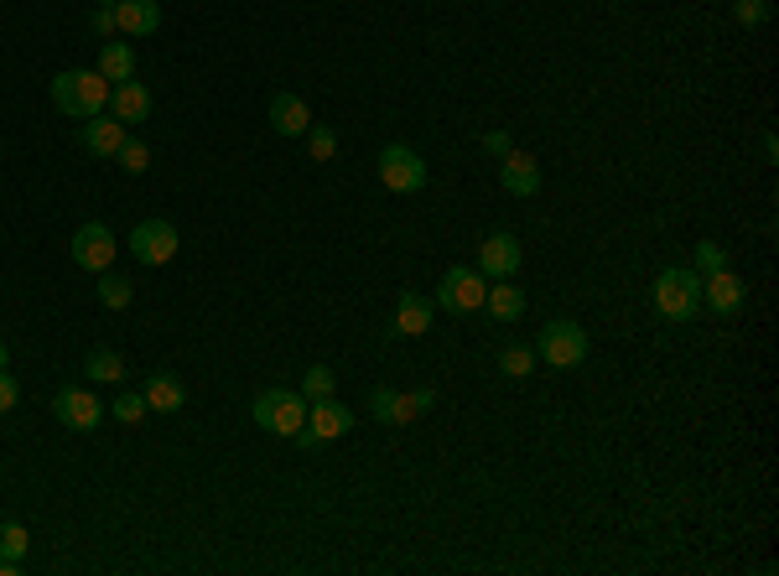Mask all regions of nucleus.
I'll return each instance as SVG.
<instances>
[{
  "instance_id": "obj_19",
  "label": "nucleus",
  "mask_w": 779,
  "mask_h": 576,
  "mask_svg": "<svg viewBox=\"0 0 779 576\" xmlns=\"http://www.w3.org/2000/svg\"><path fill=\"white\" fill-rule=\"evenodd\" d=\"M140 395H146V405L157 411V416H172V411H182L187 405V390H182L177 375H146V384H140Z\"/></svg>"
},
{
  "instance_id": "obj_35",
  "label": "nucleus",
  "mask_w": 779,
  "mask_h": 576,
  "mask_svg": "<svg viewBox=\"0 0 779 576\" xmlns=\"http://www.w3.org/2000/svg\"><path fill=\"white\" fill-rule=\"evenodd\" d=\"M16 400H21V384H16V375H5V369H0V416H5V411H11Z\"/></svg>"
},
{
  "instance_id": "obj_27",
  "label": "nucleus",
  "mask_w": 779,
  "mask_h": 576,
  "mask_svg": "<svg viewBox=\"0 0 779 576\" xmlns=\"http://www.w3.org/2000/svg\"><path fill=\"white\" fill-rule=\"evenodd\" d=\"M146 411H151V405H146V395H140V390H121V400L110 405V416L125 421V426H140V421H146Z\"/></svg>"
},
{
  "instance_id": "obj_16",
  "label": "nucleus",
  "mask_w": 779,
  "mask_h": 576,
  "mask_svg": "<svg viewBox=\"0 0 779 576\" xmlns=\"http://www.w3.org/2000/svg\"><path fill=\"white\" fill-rule=\"evenodd\" d=\"M161 26L157 0H115V32L121 37H151Z\"/></svg>"
},
{
  "instance_id": "obj_31",
  "label": "nucleus",
  "mask_w": 779,
  "mask_h": 576,
  "mask_svg": "<svg viewBox=\"0 0 779 576\" xmlns=\"http://www.w3.org/2000/svg\"><path fill=\"white\" fill-rule=\"evenodd\" d=\"M712 270H728V250L718 239H701L697 244V276H712Z\"/></svg>"
},
{
  "instance_id": "obj_28",
  "label": "nucleus",
  "mask_w": 779,
  "mask_h": 576,
  "mask_svg": "<svg viewBox=\"0 0 779 576\" xmlns=\"http://www.w3.org/2000/svg\"><path fill=\"white\" fill-rule=\"evenodd\" d=\"M333 384H339V375H333L328 364H312V369L301 375V395H307V400H322V395H333Z\"/></svg>"
},
{
  "instance_id": "obj_14",
  "label": "nucleus",
  "mask_w": 779,
  "mask_h": 576,
  "mask_svg": "<svg viewBox=\"0 0 779 576\" xmlns=\"http://www.w3.org/2000/svg\"><path fill=\"white\" fill-rule=\"evenodd\" d=\"M500 187L509 193V198H536L540 193V161L525 157V151L500 157Z\"/></svg>"
},
{
  "instance_id": "obj_36",
  "label": "nucleus",
  "mask_w": 779,
  "mask_h": 576,
  "mask_svg": "<svg viewBox=\"0 0 779 576\" xmlns=\"http://www.w3.org/2000/svg\"><path fill=\"white\" fill-rule=\"evenodd\" d=\"M5 364H11V348H5V343H0V369H5Z\"/></svg>"
},
{
  "instance_id": "obj_34",
  "label": "nucleus",
  "mask_w": 779,
  "mask_h": 576,
  "mask_svg": "<svg viewBox=\"0 0 779 576\" xmlns=\"http://www.w3.org/2000/svg\"><path fill=\"white\" fill-rule=\"evenodd\" d=\"M483 151H489V157H509L515 140H509V130H489V136H483Z\"/></svg>"
},
{
  "instance_id": "obj_7",
  "label": "nucleus",
  "mask_w": 779,
  "mask_h": 576,
  "mask_svg": "<svg viewBox=\"0 0 779 576\" xmlns=\"http://www.w3.org/2000/svg\"><path fill=\"white\" fill-rule=\"evenodd\" d=\"M432 405H437L432 390H411V395H400L390 384H375V390H369V411H375V421H385V426H405V421L426 416Z\"/></svg>"
},
{
  "instance_id": "obj_33",
  "label": "nucleus",
  "mask_w": 779,
  "mask_h": 576,
  "mask_svg": "<svg viewBox=\"0 0 779 576\" xmlns=\"http://www.w3.org/2000/svg\"><path fill=\"white\" fill-rule=\"evenodd\" d=\"M733 16H738V26H764L769 21V0H733Z\"/></svg>"
},
{
  "instance_id": "obj_12",
  "label": "nucleus",
  "mask_w": 779,
  "mask_h": 576,
  "mask_svg": "<svg viewBox=\"0 0 779 576\" xmlns=\"http://www.w3.org/2000/svg\"><path fill=\"white\" fill-rule=\"evenodd\" d=\"M743 297H748V286H743L733 270H712V276H701V307H707V312H718V318H738Z\"/></svg>"
},
{
  "instance_id": "obj_22",
  "label": "nucleus",
  "mask_w": 779,
  "mask_h": 576,
  "mask_svg": "<svg viewBox=\"0 0 779 576\" xmlns=\"http://www.w3.org/2000/svg\"><path fill=\"white\" fill-rule=\"evenodd\" d=\"M483 307H489L500 322H519V318H525V291H519L515 280H489V297H483Z\"/></svg>"
},
{
  "instance_id": "obj_17",
  "label": "nucleus",
  "mask_w": 779,
  "mask_h": 576,
  "mask_svg": "<svg viewBox=\"0 0 779 576\" xmlns=\"http://www.w3.org/2000/svg\"><path fill=\"white\" fill-rule=\"evenodd\" d=\"M432 312H437V301H426V297H416V291H400V301H396V338H421L426 327H432Z\"/></svg>"
},
{
  "instance_id": "obj_2",
  "label": "nucleus",
  "mask_w": 779,
  "mask_h": 576,
  "mask_svg": "<svg viewBox=\"0 0 779 576\" xmlns=\"http://www.w3.org/2000/svg\"><path fill=\"white\" fill-rule=\"evenodd\" d=\"M655 312L665 322H691L701 312V276L697 270H680V265H665L655 276Z\"/></svg>"
},
{
  "instance_id": "obj_20",
  "label": "nucleus",
  "mask_w": 779,
  "mask_h": 576,
  "mask_svg": "<svg viewBox=\"0 0 779 576\" xmlns=\"http://www.w3.org/2000/svg\"><path fill=\"white\" fill-rule=\"evenodd\" d=\"M271 130H276V136H307V130H312V110H307L297 94L280 89L276 100H271Z\"/></svg>"
},
{
  "instance_id": "obj_18",
  "label": "nucleus",
  "mask_w": 779,
  "mask_h": 576,
  "mask_svg": "<svg viewBox=\"0 0 779 576\" xmlns=\"http://www.w3.org/2000/svg\"><path fill=\"white\" fill-rule=\"evenodd\" d=\"M110 110H115V119H121V125H140V119L151 115V89H146V83H136V79L115 83V89H110Z\"/></svg>"
},
{
  "instance_id": "obj_26",
  "label": "nucleus",
  "mask_w": 779,
  "mask_h": 576,
  "mask_svg": "<svg viewBox=\"0 0 779 576\" xmlns=\"http://www.w3.org/2000/svg\"><path fill=\"white\" fill-rule=\"evenodd\" d=\"M115 161H121L130 177H140V172L151 166V146H146V140H136V136H125V140H121V151H115Z\"/></svg>"
},
{
  "instance_id": "obj_10",
  "label": "nucleus",
  "mask_w": 779,
  "mask_h": 576,
  "mask_svg": "<svg viewBox=\"0 0 779 576\" xmlns=\"http://www.w3.org/2000/svg\"><path fill=\"white\" fill-rule=\"evenodd\" d=\"M115 234H110V223H79V234H73V265L79 270H110L115 265Z\"/></svg>"
},
{
  "instance_id": "obj_24",
  "label": "nucleus",
  "mask_w": 779,
  "mask_h": 576,
  "mask_svg": "<svg viewBox=\"0 0 779 576\" xmlns=\"http://www.w3.org/2000/svg\"><path fill=\"white\" fill-rule=\"evenodd\" d=\"M500 375H509V379H530V375H536V348H530V343H504Z\"/></svg>"
},
{
  "instance_id": "obj_9",
  "label": "nucleus",
  "mask_w": 779,
  "mask_h": 576,
  "mask_svg": "<svg viewBox=\"0 0 779 576\" xmlns=\"http://www.w3.org/2000/svg\"><path fill=\"white\" fill-rule=\"evenodd\" d=\"M130 255H136L140 265H167V260L177 255V229L167 219H140L136 229H130Z\"/></svg>"
},
{
  "instance_id": "obj_15",
  "label": "nucleus",
  "mask_w": 779,
  "mask_h": 576,
  "mask_svg": "<svg viewBox=\"0 0 779 576\" xmlns=\"http://www.w3.org/2000/svg\"><path fill=\"white\" fill-rule=\"evenodd\" d=\"M121 140H125V125L115 115H89L79 125V146L89 151V157H104V161H115V151H121Z\"/></svg>"
},
{
  "instance_id": "obj_30",
  "label": "nucleus",
  "mask_w": 779,
  "mask_h": 576,
  "mask_svg": "<svg viewBox=\"0 0 779 576\" xmlns=\"http://www.w3.org/2000/svg\"><path fill=\"white\" fill-rule=\"evenodd\" d=\"M307 157H312V161H333V157H339V136H333L328 125H312V130H307Z\"/></svg>"
},
{
  "instance_id": "obj_23",
  "label": "nucleus",
  "mask_w": 779,
  "mask_h": 576,
  "mask_svg": "<svg viewBox=\"0 0 779 576\" xmlns=\"http://www.w3.org/2000/svg\"><path fill=\"white\" fill-rule=\"evenodd\" d=\"M83 375L94 379V384H115V379H125V358L115 348H94V354L83 358Z\"/></svg>"
},
{
  "instance_id": "obj_25",
  "label": "nucleus",
  "mask_w": 779,
  "mask_h": 576,
  "mask_svg": "<svg viewBox=\"0 0 779 576\" xmlns=\"http://www.w3.org/2000/svg\"><path fill=\"white\" fill-rule=\"evenodd\" d=\"M100 301L110 307V312H125L130 301H136V286L125 276H115V270H100Z\"/></svg>"
},
{
  "instance_id": "obj_11",
  "label": "nucleus",
  "mask_w": 779,
  "mask_h": 576,
  "mask_svg": "<svg viewBox=\"0 0 779 576\" xmlns=\"http://www.w3.org/2000/svg\"><path fill=\"white\" fill-rule=\"evenodd\" d=\"M53 416H58L68 431H94L104 421V405H100V395H89V390L73 384V390H58V395H53Z\"/></svg>"
},
{
  "instance_id": "obj_32",
  "label": "nucleus",
  "mask_w": 779,
  "mask_h": 576,
  "mask_svg": "<svg viewBox=\"0 0 779 576\" xmlns=\"http://www.w3.org/2000/svg\"><path fill=\"white\" fill-rule=\"evenodd\" d=\"M89 32H94V37H121V32H115V0H100V5H94V16H89Z\"/></svg>"
},
{
  "instance_id": "obj_6",
  "label": "nucleus",
  "mask_w": 779,
  "mask_h": 576,
  "mask_svg": "<svg viewBox=\"0 0 779 576\" xmlns=\"http://www.w3.org/2000/svg\"><path fill=\"white\" fill-rule=\"evenodd\" d=\"M540 358H546L551 369H577L582 358H587V333L566 318L546 322V327H540Z\"/></svg>"
},
{
  "instance_id": "obj_29",
  "label": "nucleus",
  "mask_w": 779,
  "mask_h": 576,
  "mask_svg": "<svg viewBox=\"0 0 779 576\" xmlns=\"http://www.w3.org/2000/svg\"><path fill=\"white\" fill-rule=\"evenodd\" d=\"M26 545H32V535H26V525H16V519H5V525H0V556L21 561V556H26Z\"/></svg>"
},
{
  "instance_id": "obj_3",
  "label": "nucleus",
  "mask_w": 779,
  "mask_h": 576,
  "mask_svg": "<svg viewBox=\"0 0 779 576\" xmlns=\"http://www.w3.org/2000/svg\"><path fill=\"white\" fill-rule=\"evenodd\" d=\"M250 421H255L260 431H271V437H297L301 426H307V395H297V390H265L250 405Z\"/></svg>"
},
{
  "instance_id": "obj_8",
  "label": "nucleus",
  "mask_w": 779,
  "mask_h": 576,
  "mask_svg": "<svg viewBox=\"0 0 779 576\" xmlns=\"http://www.w3.org/2000/svg\"><path fill=\"white\" fill-rule=\"evenodd\" d=\"M375 172L390 193H421L426 187V161L411 151V146H385L380 161H375Z\"/></svg>"
},
{
  "instance_id": "obj_1",
  "label": "nucleus",
  "mask_w": 779,
  "mask_h": 576,
  "mask_svg": "<svg viewBox=\"0 0 779 576\" xmlns=\"http://www.w3.org/2000/svg\"><path fill=\"white\" fill-rule=\"evenodd\" d=\"M110 89H115V83L104 79L100 68H68V73H58V79L47 83L53 104H58V110H62L68 119L100 115L104 104H110Z\"/></svg>"
},
{
  "instance_id": "obj_4",
  "label": "nucleus",
  "mask_w": 779,
  "mask_h": 576,
  "mask_svg": "<svg viewBox=\"0 0 779 576\" xmlns=\"http://www.w3.org/2000/svg\"><path fill=\"white\" fill-rule=\"evenodd\" d=\"M483 297H489V276H483L479 265H452L447 276L437 280V307L442 312H483Z\"/></svg>"
},
{
  "instance_id": "obj_21",
  "label": "nucleus",
  "mask_w": 779,
  "mask_h": 576,
  "mask_svg": "<svg viewBox=\"0 0 779 576\" xmlns=\"http://www.w3.org/2000/svg\"><path fill=\"white\" fill-rule=\"evenodd\" d=\"M100 73H104L110 83L136 79V53H130V42H125V37L100 42Z\"/></svg>"
},
{
  "instance_id": "obj_5",
  "label": "nucleus",
  "mask_w": 779,
  "mask_h": 576,
  "mask_svg": "<svg viewBox=\"0 0 779 576\" xmlns=\"http://www.w3.org/2000/svg\"><path fill=\"white\" fill-rule=\"evenodd\" d=\"M348 431H354V411L339 405L333 395H322L307 405V426L291 441H297L301 452H312V447H322V441H333V437H348Z\"/></svg>"
},
{
  "instance_id": "obj_13",
  "label": "nucleus",
  "mask_w": 779,
  "mask_h": 576,
  "mask_svg": "<svg viewBox=\"0 0 779 576\" xmlns=\"http://www.w3.org/2000/svg\"><path fill=\"white\" fill-rule=\"evenodd\" d=\"M519 260H525V255H519V239L515 234H489L479 244V270L489 280H509L519 270Z\"/></svg>"
}]
</instances>
